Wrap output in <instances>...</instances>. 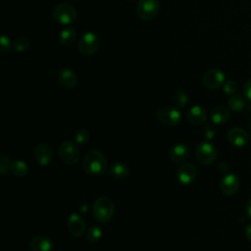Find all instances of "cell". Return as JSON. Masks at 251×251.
Returning a JSON list of instances; mask_svg holds the SVG:
<instances>
[{
	"label": "cell",
	"instance_id": "obj_1",
	"mask_svg": "<svg viewBox=\"0 0 251 251\" xmlns=\"http://www.w3.org/2000/svg\"><path fill=\"white\" fill-rule=\"evenodd\" d=\"M83 169L84 171L93 176L103 175L108 171V163L104 154L98 149L88 150L83 158Z\"/></svg>",
	"mask_w": 251,
	"mask_h": 251
},
{
	"label": "cell",
	"instance_id": "obj_2",
	"mask_svg": "<svg viewBox=\"0 0 251 251\" xmlns=\"http://www.w3.org/2000/svg\"><path fill=\"white\" fill-rule=\"evenodd\" d=\"M115 214V204L107 196L97 198L92 206L93 218L100 224H107L112 220Z\"/></svg>",
	"mask_w": 251,
	"mask_h": 251
},
{
	"label": "cell",
	"instance_id": "obj_3",
	"mask_svg": "<svg viewBox=\"0 0 251 251\" xmlns=\"http://www.w3.org/2000/svg\"><path fill=\"white\" fill-rule=\"evenodd\" d=\"M53 19L61 25H68L73 24L77 17L75 8L70 3H60L56 5L52 12Z\"/></svg>",
	"mask_w": 251,
	"mask_h": 251
},
{
	"label": "cell",
	"instance_id": "obj_4",
	"mask_svg": "<svg viewBox=\"0 0 251 251\" xmlns=\"http://www.w3.org/2000/svg\"><path fill=\"white\" fill-rule=\"evenodd\" d=\"M58 155L60 159L69 166H74L79 161L80 151L72 141H63L58 147Z\"/></svg>",
	"mask_w": 251,
	"mask_h": 251
},
{
	"label": "cell",
	"instance_id": "obj_5",
	"mask_svg": "<svg viewBox=\"0 0 251 251\" xmlns=\"http://www.w3.org/2000/svg\"><path fill=\"white\" fill-rule=\"evenodd\" d=\"M100 39L97 34L93 32H85L78 40V50L83 56H91L98 50Z\"/></svg>",
	"mask_w": 251,
	"mask_h": 251
},
{
	"label": "cell",
	"instance_id": "obj_6",
	"mask_svg": "<svg viewBox=\"0 0 251 251\" xmlns=\"http://www.w3.org/2000/svg\"><path fill=\"white\" fill-rule=\"evenodd\" d=\"M156 118L160 124L166 126H175L179 124L181 120V114L177 109L174 107L164 106L157 111Z\"/></svg>",
	"mask_w": 251,
	"mask_h": 251
},
{
	"label": "cell",
	"instance_id": "obj_7",
	"mask_svg": "<svg viewBox=\"0 0 251 251\" xmlns=\"http://www.w3.org/2000/svg\"><path fill=\"white\" fill-rule=\"evenodd\" d=\"M195 155L202 165H211L217 158V149L211 142L201 141L196 146Z\"/></svg>",
	"mask_w": 251,
	"mask_h": 251
},
{
	"label": "cell",
	"instance_id": "obj_8",
	"mask_svg": "<svg viewBox=\"0 0 251 251\" xmlns=\"http://www.w3.org/2000/svg\"><path fill=\"white\" fill-rule=\"evenodd\" d=\"M159 9V0H139L136 7V13L141 20L149 21L157 16Z\"/></svg>",
	"mask_w": 251,
	"mask_h": 251
},
{
	"label": "cell",
	"instance_id": "obj_9",
	"mask_svg": "<svg viewBox=\"0 0 251 251\" xmlns=\"http://www.w3.org/2000/svg\"><path fill=\"white\" fill-rule=\"evenodd\" d=\"M226 75L219 69H209L207 70L203 76L202 82L209 89H217L225 83Z\"/></svg>",
	"mask_w": 251,
	"mask_h": 251
},
{
	"label": "cell",
	"instance_id": "obj_10",
	"mask_svg": "<svg viewBox=\"0 0 251 251\" xmlns=\"http://www.w3.org/2000/svg\"><path fill=\"white\" fill-rule=\"evenodd\" d=\"M33 157L40 166H47L53 160V150L48 143L40 142L33 149Z\"/></svg>",
	"mask_w": 251,
	"mask_h": 251
},
{
	"label": "cell",
	"instance_id": "obj_11",
	"mask_svg": "<svg viewBox=\"0 0 251 251\" xmlns=\"http://www.w3.org/2000/svg\"><path fill=\"white\" fill-rule=\"evenodd\" d=\"M240 186L239 178L234 174H227L224 176L220 181V190L226 196L234 195Z\"/></svg>",
	"mask_w": 251,
	"mask_h": 251
},
{
	"label": "cell",
	"instance_id": "obj_12",
	"mask_svg": "<svg viewBox=\"0 0 251 251\" xmlns=\"http://www.w3.org/2000/svg\"><path fill=\"white\" fill-rule=\"evenodd\" d=\"M197 176V170L192 163L182 164L176 172V178L179 183L183 185H188L192 183Z\"/></svg>",
	"mask_w": 251,
	"mask_h": 251
},
{
	"label": "cell",
	"instance_id": "obj_13",
	"mask_svg": "<svg viewBox=\"0 0 251 251\" xmlns=\"http://www.w3.org/2000/svg\"><path fill=\"white\" fill-rule=\"evenodd\" d=\"M68 230L74 237H80L85 232V223L81 216L73 213L68 218Z\"/></svg>",
	"mask_w": 251,
	"mask_h": 251
},
{
	"label": "cell",
	"instance_id": "obj_14",
	"mask_svg": "<svg viewBox=\"0 0 251 251\" xmlns=\"http://www.w3.org/2000/svg\"><path fill=\"white\" fill-rule=\"evenodd\" d=\"M227 139L233 146L243 147L249 142L250 136L242 127H232L227 132Z\"/></svg>",
	"mask_w": 251,
	"mask_h": 251
},
{
	"label": "cell",
	"instance_id": "obj_15",
	"mask_svg": "<svg viewBox=\"0 0 251 251\" xmlns=\"http://www.w3.org/2000/svg\"><path fill=\"white\" fill-rule=\"evenodd\" d=\"M54 246L52 239L43 234L32 237L29 241L28 247L30 251H51Z\"/></svg>",
	"mask_w": 251,
	"mask_h": 251
},
{
	"label": "cell",
	"instance_id": "obj_16",
	"mask_svg": "<svg viewBox=\"0 0 251 251\" xmlns=\"http://www.w3.org/2000/svg\"><path fill=\"white\" fill-rule=\"evenodd\" d=\"M189 147L187 144L179 142L173 145L169 150V158L175 163H180L189 156Z\"/></svg>",
	"mask_w": 251,
	"mask_h": 251
},
{
	"label": "cell",
	"instance_id": "obj_17",
	"mask_svg": "<svg viewBox=\"0 0 251 251\" xmlns=\"http://www.w3.org/2000/svg\"><path fill=\"white\" fill-rule=\"evenodd\" d=\"M58 81L63 87L72 89L77 84V76L73 70L64 68L58 72Z\"/></svg>",
	"mask_w": 251,
	"mask_h": 251
},
{
	"label": "cell",
	"instance_id": "obj_18",
	"mask_svg": "<svg viewBox=\"0 0 251 251\" xmlns=\"http://www.w3.org/2000/svg\"><path fill=\"white\" fill-rule=\"evenodd\" d=\"M187 119L194 126L204 125L207 121V112L203 107L195 105L189 109L187 113Z\"/></svg>",
	"mask_w": 251,
	"mask_h": 251
},
{
	"label": "cell",
	"instance_id": "obj_19",
	"mask_svg": "<svg viewBox=\"0 0 251 251\" xmlns=\"http://www.w3.org/2000/svg\"><path fill=\"white\" fill-rule=\"evenodd\" d=\"M108 173L114 178L124 179L129 175V168L126 163L123 162H114L108 168Z\"/></svg>",
	"mask_w": 251,
	"mask_h": 251
},
{
	"label": "cell",
	"instance_id": "obj_20",
	"mask_svg": "<svg viewBox=\"0 0 251 251\" xmlns=\"http://www.w3.org/2000/svg\"><path fill=\"white\" fill-rule=\"evenodd\" d=\"M230 117L229 111L224 106H217L211 111V120L216 125L226 124Z\"/></svg>",
	"mask_w": 251,
	"mask_h": 251
},
{
	"label": "cell",
	"instance_id": "obj_21",
	"mask_svg": "<svg viewBox=\"0 0 251 251\" xmlns=\"http://www.w3.org/2000/svg\"><path fill=\"white\" fill-rule=\"evenodd\" d=\"M10 172L17 177H25L28 174V166L25 161L12 160L10 163Z\"/></svg>",
	"mask_w": 251,
	"mask_h": 251
},
{
	"label": "cell",
	"instance_id": "obj_22",
	"mask_svg": "<svg viewBox=\"0 0 251 251\" xmlns=\"http://www.w3.org/2000/svg\"><path fill=\"white\" fill-rule=\"evenodd\" d=\"M75 37H76V31L74 27L71 26V27H67L61 31L59 40L62 45L69 46L74 43V41L75 40Z\"/></svg>",
	"mask_w": 251,
	"mask_h": 251
},
{
	"label": "cell",
	"instance_id": "obj_23",
	"mask_svg": "<svg viewBox=\"0 0 251 251\" xmlns=\"http://www.w3.org/2000/svg\"><path fill=\"white\" fill-rule=\"evenodd\" d=\"M103 232L102 228L98 225H92L90 226L87 230L85 231V239L89 243H96L100 240L102 237Z\"/></svg>",
	"mask_w": 251,
	"mask_h": 251
},
{
	"label": "cell",
	"instance_id": "obj_24",
	"mask_svg": "<svg viewBox=\"0 0 251 251\" xmlns=\"http://www.w3.org/2000/svg\"><path fill=\"white\" fill-rule=\"evenodd\" d=\"M227 105H228L230 110H232L234 112H238V111H241L245 108L246 103H245L244 98L241 95L233 94L228 98Z\"/></svg>",
	"mask_w": 251,
	"mask_h": 251
},
{
	"label": "cell",
	"instance_id": "obj_25",
	"mask_svg": "<svg viewBox=\"0 0 251 251\" xmlns=\"http://www.w3.org/2000/svg\"><path fill=\"white\" fill-rule=\"evenodd\" d=\"M188 100H189L188 95H187L185 92L181 91V90L176 91V92L174 94V96H173V101H174V103H175L177 107H180V108L184 107V106L188 103Z\"/></svg>",
	"mask_w": 251,
	"mask_h": 251
},
{
	"label": "cell",
	"instance_id": "obj_26",
	"mask_svg": "<svg viewBox=\"0 0 251 251\" xmlns=\"http://www.w3.org/2000/svg\"><path fill=\"white\" fill-rule=\"evenodd\" d=\"M10 163H11L10 157L6 153L2 152L0 155V173L3 176H8L10 171Z\"/></svg>",
	"mask_w": 251,
	"mask_h": 251
},
{
	"label": "cell",
	"instance_id": "obj_27",
	"mask_svg": "<svg viewBox=\"0 0 251 251\" xmlns=\"http://www.w3.org/2000/svg\"><path fill=\"white\" fill-rule=\"evenodd\" d=\"M29 41L25 37H18L13 42V49L17 52H24L29 48Z\"/></svg>",
	"mask_w": 251,
	"mask_h": 251
},
{
	"label": "cell",
	"instance_id": "obj_28",
	"mask_svg": "<svg viewBox=\"0 0 251 251\" xmlns=\"http://www.w3.org/2000/svg\"><path fill=\"white\" fill-rule=\"evenodd\" d=\"M89 137H90L89 132L85 128H79L75 133V141L76 144L82 145L86 143L89 140Z\"/></svg>",
	"mask_w": 251,
	"mask_h": 251
},
{
	"label": "cell",
	"instance_id": "obj_29",
	"mask_svg": "<svg viewBox=\"0 0 251 251\" xmlns=\"http://www.w3.org/2000/svg\"><path fill=\"white\" fill-rule=\"evenodd\" d=\"M237 88H238L237 83H236L234 80H231V79L225 81V83H224V85H223V91H224L226 95H230V96L236 93Z\"/></svg>",
	"mask_w": 251,
	"mask_h": 251
},
{
	"label": "cell",
	"instance_id": "obj_30",
	"mask_svg": "<svg viewBox=\"0 0 251 251\" xmlns=\"http://www.w3.org/2000/svg\"><path fill=\"white\" fill-rule=\"evenodd\" d=\"M12 47H13V43H11L10 38L6 35H2L1 36V45H0L1 54H5V53L9 52Z\"/></svg>",
	"mask_w": 251,
	"mask_h": 251
},
{
	"label": "cell",
	"instance_id": "obj_31",
	"mask_svg": "<svg viewBox=\"0 0 251 251\" xmlns=\"http://www.w3.org/2000/svg\"><path fill=\"white\" fill-rule=\"evenodd\" d=\"M203 133L205 135V137L208 139V140H211V139H214L215 136H216V129L214 126L208 125L204 127V130H203Z\"/></svg>",
	"mask_w": 251,
	"mask_h": 251
},
{
	"label": "cell",
	"instance_id": "obj_32",
	"mask_svg": "<svg viewBox=\"0 0 251 251\" xmlns=\"http://www.w3.org/2000/svg\"><path fill=\"white\" fill-rule=\"evenodd\" d=\"M243 95L247 100L251 101V78L248 79L243 85Z\"/></svg>",
	"mask_w": 251,
	"mask_h": 251
},
{
	"label": "cell",
	"instance_id": "obj_33",
	"mask_svg": "<svg viewBox=\"0 0 251 251\" xmlns=\"http://www.w3.org/2000/svg\"><path fill=\"white\" fill-rule=\"evenodd\" d=\"M245 236H246V238L251 242V224H249V225H247L246 226H245Z\"/></svg>",
	"mask_w": 251,
	"mask_h": 251
},
{
	"label": "cell",
	"instance_id": "obj_34",
	"mask_svg": "<svg viewBox=\"0 0 251 251\" xmlns=\"http://www.w3.org/2000/svg\"><path fill=\"white\" fill-rule=\"evenodd\" d=\"M246 214L249 220H251V198L248 200L246 204Z\"/></svg>",
	"mask_w": 251,
	"mask_h": 251
},
{
	"label": "cell",
	"instance_id": "obj_35",
	"mask_svg": "<svg viewBox=\"0 0 251 251\" xmlns=\"http://www.w3.org/2000/svg\"><path fill=\"white\" fill-rule=\"evenodd\" d=\"M246 125H247V127L248 129L251 131V115L247 118V121H246Z\"/></svg>",
	"mask_w": 251,
	"mask_h": 251
},
{
	"label": "cell",
	"instance_id": "obj_36",
	"mask_svg": "<svg viewBox=\"0 0 251 251\" xmlns=\"http://www.w3.org/2000/svg\"><path fill=\"white\" fill-rule=\"evenodd\" d=\"M57 251H64V250H57Z\"/></svg>",
	"mask_w": 251,
	"mask_h": 251
},
{
	"label": "cell",
	"instance_id": "obj_37",
	"mask_svg": "<svg viewBox=\"0 0 251 251\" xmlns=\"http://www.w3.org/2000/svg\"><path fill=\"white\" fill-rule=\"evenodd\" d=\"M129 1H134V0H129Z\"/></svg>",
	"mask_w": 251,
	"mask_h": 251
}]
</instances>
